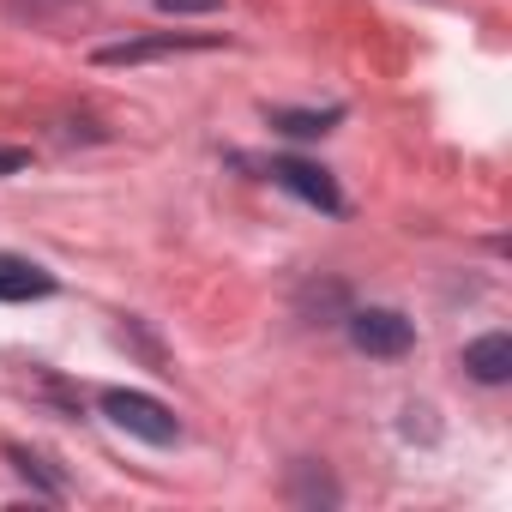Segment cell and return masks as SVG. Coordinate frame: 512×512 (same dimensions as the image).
Here are the masks:
<instances>
[{
	"label": "cell",
	"instance_id": "cell-12",
	"mask_svg": "<svg viewBox=\"0 0 512 512\" xmlns=\"http://www.w3.org/2000/svg\"><path fill=\"white\" fill-rule=\"evenodd\" d=\"M25 163H31V151H25V145H0V175H19Z\"/></svg>",
	"mask_w": 512,
	"mask_h": 512
},
{
	"label": "cell",
	"instance_id": "cell-2",
	"mask_svg": "<svg viewBox=\"0 0 512 512\" xmlns=\"http://www.w3.org/2000/svg\"><path fill=\"white\" fill-rule=\"evenodd\" d=\"M344 332H350V344H356L362 356H380V362H398V356H410V344H416V326H410L398 308H350V314H344Z\"/></svg>",
	"mask_w": 512,
	"mask_h": 512
},
{
	"label": "cell",
	"instance_id": "cell-5",
	"mask_svg": "<svg viewBox=\"0 0 512 512\" xmlns=\"http://www.w3.org/2000/svg\"><path fill=\"white\" fill-rule=\"evenodd\" d=\"M43 296H55V278L37 260L0 253V302H43Z\"/></svg>",
	"mask_w": 512,
	"mask_h": 512
},
{
	"label": "cell",
	"instance_id": "cell-10",
	"mask_svg": "<svg viewBox=\"0 0 512 512\" xmlns=\"http://www.w3.org/2000/svg\"><path fill=\"white\" fill-rule=\"evenodd\" d=\"M344 302H350V296H344V284H326V290H320V284H308V290H302V308H308V314H314V308H326V314H350Z\"/></svg>",
	"mask_w": 512,
	"mask_h": 512
},
{
	"label": "cell",
	"instance_id": "cell-7",
	"mask_svg": "<svg viewBox=\"0 0 512 512\" xmlns=\"http://www.w3.org/2000/svg\"><path fill=\"white\" fill-rule=\"evenodd\" d=\"M332 121H338V109H272V127L290 139H320V133H332Z\"/></svg>",
	"mask_w": 512,
	"mask_h": 512
},
{
	"label": "cell",
	"instance_id": "cell-4",
	"mask_svg": "<svg viewBox=\"0 0 512 512\" xmlns=\"http://www.w3.org/2000/svg\"><path fill=\"white\" fill-rule=\"evenodd\" d=\"M272 181H278L284 193H296L302 205L326 211V217H338V211H344V193H338V181H332L320 163H302V157H278V163H272Z\"/></svg>",
	"mask_w": 512,
	"mask_h": 512
},
{
	"label": "cell",
	"instance_id": "cell-11",
	"mask_svg": "<svg viewBox=\"0 0 512 512\" xmlns=\"http://www.w3.org/2000/svg\"><path fill=\"white\" fill-rule=\"evenodd\" d=\"M157 13H223V0H157Z\"/></svg>",
	"mask_w": 512,
	"mask_h": 512
},
{
	"label": "cell",
	"instance_id": "cell-3",
	"mask_svg": "<svg viewBox=\"0 0 512 512\" xmlns=\"http://www.w3.org/2000/svg\"><path fill=\"white\" fill-rule=\"evenodd\" d=\"M217 31H157V37H133V43H109L91 61L97 67H139V61H163V55H187V49H217Z\"/></svg>",
	"mask_w": 512,
	"mask_h": 512
},
{
	"label": "cell",
	"instance_id": "cell-1",
	"mask_svg": "<svg viewBox=\"0 0 512 512\" xmlns=\"http://www.w3.org/2000/svg\"><path fill=\"white\" fill-rule=\"evenodd\" d=\"M103 416H109L121 434L145 440V446H175V440H181L175 410L157 404V398H145V392H103Z\"/></svg>",
	"mask_w": 512,
	"mask_h": 512
},
{
	"label": "cell",
	"instance_id": "cell-8",
	"mask_svg": "<svg viewBox=\"0 0 512 512\" xmlns=\"http://www.w3.org/2000/svg\"><path fill=\"white\" fill-rule=\"evenodd\" d=\"M7 458H13V470H19V476H31L43 494H67V482H61V476H55V470H49L37 452H25V446H7Z\"/></svg>",
	"mask_w": 512,
	"mask_h": 512
},
{
	"label": "cell",
	"instance_id": "cell-9",
	"mask_svg": "<svg viewBox=\"0 0 512 512\" xmlns=\"http://www.w3.org/2000/svg\"><path fill=\"white\" fill-rule=\"evenodd\" d=\"M296 500H320V506H338V488L320 476V464H296Z\"/></svg>",
	"mask_w": 512,
	"mask_h": 512
},
{
	"label": "cell",
	"instance_id": "cell-6",
	"mask_svg": "<svg viewBox=\"0 0 512 512\" xmlns=\"http://www.w3.org/2000/svg\"><path fill=\"white\" fill-rule=\"evenodd\" d=\"M464 368H470V380H482V386H500V380H512V338H506V332H488V338H476V344L464 350Z\"/></svg>",
	"mask_w": 512,
	"mask_h": 512
}]
</instances>
